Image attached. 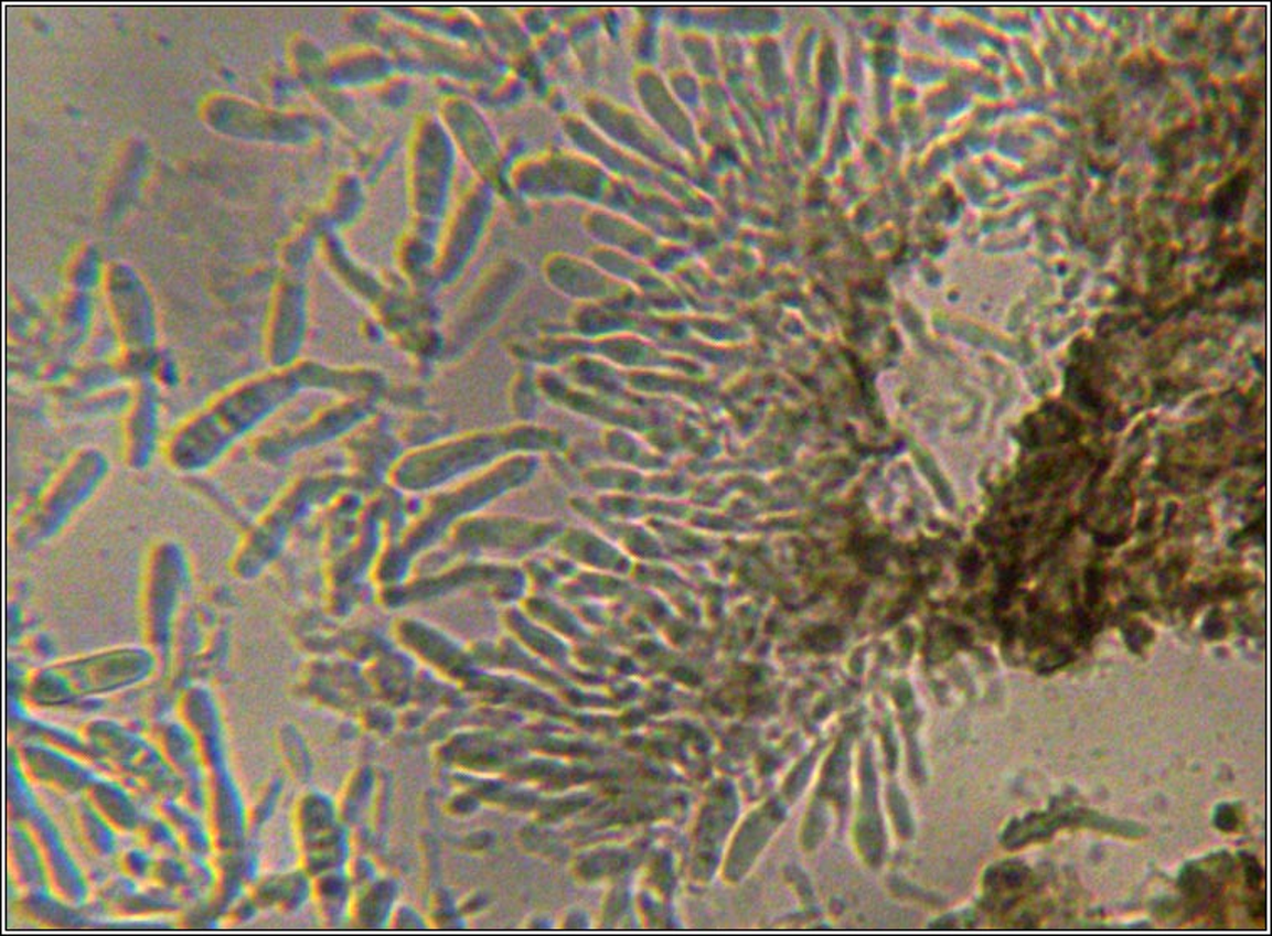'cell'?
<instances>
[{
    "label": "cell",
    "mask_w": 1272,
    "mask_h": 936,
    "mask_svg": "<svg viewBox=\"0 0 1272 936\" xmlns=\"http://www.w3.org/2000/svg\"><path fill=\"white\" fill-rule=\"evenodd\" d=\"M291 391V381L274 376L232 389L173 430L167 460L175 471H202L263 423Z\"/></svg>",
    "instance_id": "cell-1"
},
{
    "label": "cell",
    "mask_w": 1272,
    "mask_h": 936,
    "mask_svg": "<svg viewBox=\"0 0 1272 936\" xmlns=\"http://www.w3.org/2000/svg\"><path fill=\"white\" fill-rule=\"evenodd\" d=\"M106 469L108 463L105 455L96 450H83L71 459L56 481L44 492L34 513L25 520L31 526V532L46 534L66 523L71 514L88 501L98 487Z\"/></svg>",
    "instance_id": "cell-2"
},
{
    "label": "cell",
    "mask_w": 1272,
    "mask_h": 936,
    "mask_svg": "<svg viewBox=\"0 0 1272 936\" xmlns=\"http://www.w3.org/2000/svg\"><path fill=\"white\" fill-rule=\"evenodd\" d=\"M306 492V484L295 485L270 505L247 536L246 558L254 551H260V555L274 551L276 544L288 532L299 513H302L308 498Z\"/></svg>",
    "instance_id": "cell-3"
},
{
    "label": "cell",
    "mask_w": 1272,
    "mask_h": 936,
    "mask_svg": "<svg viewBox=\"0 0 1272 936\" xmlns=\"http://www.w3.org/2000/svg\"><path fill=\"white\" fill-rule=\"evenodd\" d=\"M157 411L153 405L140 401L127 421V450L125 460L133 469H141L150 460L157 440Z\"/></svg>",
    "instance_id": "cell-4"
},
{
    "label": "cell",
    "mask_w": 1272,
    "mask_h": 936,
    "mask_svg": "<svg viewBox=\"0 0 1272 936\" xmlns=\"http://www.w3.org/2000/svg\"><path fill=\"white\" fill-rule=\"evenodd\" d=\"M1061 826V816L1058 814H1029L1023 821L1011 822L1001 841L1004 848L1017 849L1027 842L1048 838Z\"/></svg>",
    "instance_id": "cell-5"
},
{
    "label": "cell",
    "mask_w": 1272,
    "mask_h": 936,
    "mask_svg": "<svg viewBox=\"0 0 1272 936\" xmlns=\"http://www.w3.org/2000/svg\"><path fill=\"white\" fill-rule=\"evenodd\" d=\"M1062 826H1077V828L1098 829L1111 835L1125 836V838H1142L1146 829L1136 822L1115 821L1103 814L1088 809H1069L1061 814Z\"/></svg>",
    "instance_id": "cell-6"
},
{
    "label": "cell",
    "mask_w": 1272,
    "mask_h": 936,
    "mask_svg": "<svg viewBox=\"0 0 1272 936\" xmlns=\"http://www.w3.org/2000/svg\"><path fill=\"white\" fill-rule=\"evenodd\" d=\"M1214 822L1220 831L1232 832L1239 825L1238 813L1229 804H1222V806L1217 807Z\"/></svg>",
    "instance_id": "cell-7"
},
{
    "label": "cell",
    "mask_w": 1272,
    "mask_h": 936,
    "mask_svg": "<svg viewBox=\"0 0 1272 936\" xmlns=\"http://www.w3.org/2000/svg\"><path fill=\"white\" fill-rule=\"evenodd\" d=\"M1244 861L1246 878H1248L1249 886H1258L1262 880V870L1258 861L1249 854H1241Z\"/></svg>",
    "instance_id": "cell-8"
}]
</instances>
